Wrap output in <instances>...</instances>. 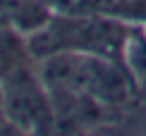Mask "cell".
<instances>
[{
  "mask_svg": "<svg viewBox=\"0 0 146 136\" xmlns=\"http://www.w3.org/2000/svg\"><path fill=\"white\" fill-rule=\"evenodd\" d=\"M2 93L7 122L25 131L27 136H39V131H43L50 125L52 113L46 84L41 86L39 79H34L25 68H18L7 75Z\"/></svg>",
  "mask_w": 146,
  "mask_h": 136,
  "instance_id": "obj_1",
  "label": "cell"
},
{
  "mask_svg": "<svg viewBox=\"0 0 146 136\" xmlns=\"http://www.w3.org/2000/svg\"><path fill=\"white\" fill-rule=\"evenodd\" d=\"M2 120H7V116H5V93L0 86V127H2Z\"/></svg>",
  "mask_w": 146,
  "mask_h": 136,
  "instance_id": "obj_2",
  "label": "cell"
}]
</instances>
